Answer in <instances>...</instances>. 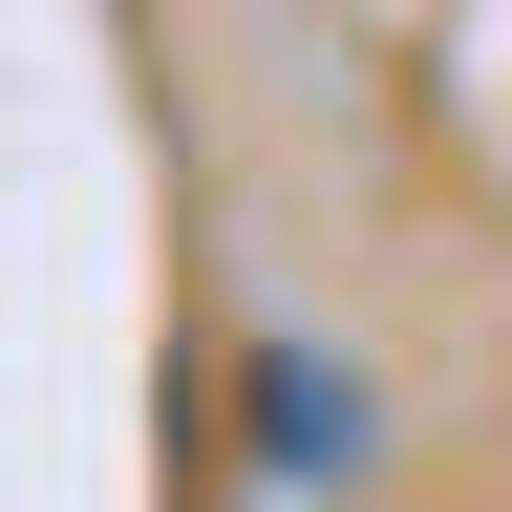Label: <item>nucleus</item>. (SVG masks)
<instances>
[{"mask_svg": "<svg viewBox=\"0 0 512 512\" xmlns=\"http://www.w3.org/2000/svg\"><path fill=\"white\" fill-rule=\"evenodd\" d=\"M256 448H278V470H342V448H363V384H320L278 342V363H256Z\"/></svg>", "mask_w": 512, "mask_h": 512, "instance_id": "f257e3e1", "label": "nucleus"}]
</instances>
